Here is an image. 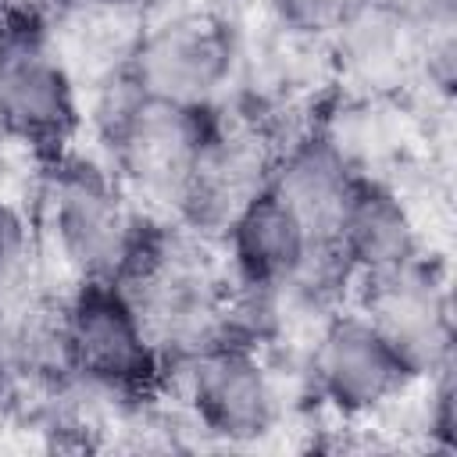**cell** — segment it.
Returning a JSON list of instances; mask_svg holds the SVG:
<instances>
[{
  "mask_svg": "<svg viewBox=\"0 0 457 457\" xmlns=\"http://www.w3.org/2000/svg\"><path fill=\"white\" fill-rule=\"evenodd\" d=\"M11 389H14V371H11L7 357H4V346H0V407H4V400L11 396Z\"/></svg>",
  "mask_w": 457,
  "mask_h": 457,
  "instance_id": "19",
  "label": "cell"
},
{
  "mask_svg": "<svg viewBox=\"0 0 457 457\" xmlns=\"http://www.w3.org/2000/svg\"><path fill=\"white\" fill-rule=\"evenodd\" d=\"M225 243L239 282L286 286L300 271L318 239L307 232L296 211L268 186L236 214V221L225 232Z\"/></svg>",
  "mask_w": 457,
  "mask_h": 457,
  "instance_id": "12",
  "label": "cell"
},
{
  "mask_svg": "<svg viewBox=\"0 0 457 457\" xmlns=\"http://www.w3.org/2000/svg\"><path fill=\"white\" fill-rule=\"evenodd\" d=\"M43 221L75 282H114L143 232L114 171L61 154L43 182Z\"/></svg>",
  "mask_w": 457,
  "mask_h": 457,
  "instance_id": "2",
  "label": "cell"
},
{
  "mask_svg": "<svg viewBox=\"0 0 457 457\" xmlns=\"http://www.w3.org/2000/svg\"><path fill=\"white\" fill-rule=\"evenodd\" d=\"M207 111L143 96L121 71L118 82H111L107 100L100 104V125L111 146V168L125 193L132 189L146 204L175 211L204 136Z\"/></svg>",
  "mask_w": 457,
  "mask_h": 457,
  "instance_id": "3",
  "label": "cell"
},
{
  "mask_svg": "<svg viewBox=\"0 0 457 457\" xmlns=\"http://www.w3.org/2000/svg\"><path fill=\"white\" fill-rule=\"evenodd\" d=\"M371 0H271L278 29L296 39H336Z\"/></svg>",
  "mask_w": 457,
  "mask_h": 457,
  "instance_id": "14",
  "label": "cell"
},
{
  "mask_svg": "<svg viewBox=\"0 0 457 457\" xmlns=\"http://www.w3.org/2000/svg\"><path fill=\"white\" fill-rule=\"evenodd\" d=\"M114 286L143 321L161 371L214 343H225V311L232 286L204 253V236L143 228Z\"/></svg>",
  "mask_w": 457,
  "mask_h": 457,
  "instance_id": "1",
  "label": "cell"
},
{
  "mask_svg": "<svg viewBox=\"0 0 457 457\" xmlns=\"http://www.w3.org/2000/svg\"><path fill=\"white\" fill-rule=\"evenodd\" d=\"M311 382L318 396L343 418H368L396 403L418 375L396 350L357 314H332L311 353Z\"/></svg>",
  "mask_w": 457,
  "mask_h": 457,
  "instance_id": "9",
  "label": "cell"
},
{
  "mask_svg": "<svg viewBox=\"0 0 457 457\" xmlns=\"http://www.w3.org/2000/svg\"><path fill=\"white\" fill-rule=\"evenodd\" d=\"M168 368L179 371L182 396L196 425L214 439L257 443L282 418L278 386L257 357V346L225 339Z\"/></svg>",
  "mask_w": 457,
  "mask_h": 457,
  "instance_id": "6",
  "label": "cell"
},
{
  "mask_svg": "<svg viewBox=\"0 0 457 457\" xmlns=\"http://www.w3.org/2000/svg\"><path fill=\"white\" fill-rule=\"evenodd\" d=\"M0 96L18 139L57 157L79 125L75 86L64 61L46 46L39 25H21L0 64Z\"/></svg>",
  "mask_w": 457,
  "mask_h": 457,
  "instance_id": "10",
  "label": "cell"
},
{
  "mask_svg": "<svg viewBox=\"0 0 457 457\" xmlns=\"http://www.w3.org/2000/svg\"><path fill=\"white\" fill-rule=\"evenodd\" d=\"M21 25H39L50 14H61L68 7V0H0Z\"/></svg>",
  "mask_w": 457,
  "mask_h": 457,
  "instance_id": "16",
  "label": "cell"
},
{
  "mask_svg": "<svg viewBox=\"0 0 457 457\" xmlns=\"http://www.w3.org/2000/svg\"><path fill=\"white\" fill-rule=\"evenodd\" d=\"M336 246L350 264L353 278L389 271L421 257L418 228L407 204L400 200L396 189L368 175L357 179L343 207V218L336 225Z\"/></svg>",
  "mask_w": 457,
  "mask_h": 457,
  "instance_id": "13",
  "label": "cell"
},
{
  "mask_svg": "<svg viewBox=\"0 0 457 457\" xmlns=\"http://www.w3.org/2000/svg\"><path fill=\"white\" fill-rule=\"evenodd\" d=\"M71 378L114 400H143L161 382V357L114 282H79L64 303Z\"/></svg>",
  "mask_w": 457,
  "mask_h": 457,
  "instance_id": "5",
  "label": "cell"
},
{
  "mask_svg": "<svg viewBox=\"0 0 457 457\" xmlns=\"http://www.w3.org/2000/svg\"><path fill=\"white\" fill-rule=\"evenodd\" d=\"M32 261V228L25 221V214L0 196V300H7Z\"/></svg>",
  "mask_w": 457,
  "mask_h": 457,
  "instance_id": "15",
  "label": "cell"
},
{
  "mask_svg": "<svg viewBox=\"0 0 457 457\" xmlns=\"http://www.w3.org/2000/svg\"><path fill=\"white\" fill-rule=\"evenodd\" d=\"M353 286L357 311L418 378H428L450 361V300L439 271L425 257L361 275Z\"/></svg>",
  "mask_w": 457,
  "mask_h": 457,
  "instance_id": "8",
  "label": "cell"
},
{
  "mask_svg": "<svg viewBox=\"0 0 457 457\" xmlns=\"http://www.w3.org/2000/svg\"><path fill=\"white\" fill-rule=\"evenodd\" d=\"M278 150V136L257 114L207 111L204 136L175 207L182 228L204 239L225 236L236 214L268 189Z\"/></svg>",
  "mask_w": 457,
  "mask_h": 457,
  "instance_id": "4",
  "label": "cell"
},
{
  "mask_svg": "<svg viewBox=\"0 0 457 457\" xmlns=\"http://www.w3.org/2000/svg\"><path fill=\"white\" fill-rule=\"evenodd\" d=\"M14 139H18V132H14L11 111H7V104H4V96H0V157H4V150H7Z\"/></svg>",
  "mask_w": 457,
  "mask_h": 457,
  "instance_id": "18",
  "label": "cell"
},
{
  "mask_svg": "<svg viewBox=\"0 0 457 457\" xmlns=\"http://www.w3.org/2000/svg\"><path fill=\"white\" fill-rule=\"evenodd\" d=\"M14 32H18V18L0 4V64H4V57H7L11 43H14Z\"/></svg>",
  "mask_w": 457,
  "mask_h": 457,
  "instance_id": "17",
  "label": "cell"
},
{
  "mask_svg": "<svg viewBox=\"0 0 457 457\" xmlns=\"http://www.w3.org/2000/svg\"><path fill=\"white\" fill-rule=\"evenodd\" d=\"M121 71L143 96L207 111L232 71V39L207 14H179L139 32Z\"/></svg>",
  "mask_w": 457,
  "mask_h": 457,
  "instance_id": "7",
  "label": "cell"
},
{
  "mask_svg": "<svg viewBox=\"0 0 457 457\" xmlns=\"http://www.w3.org/2000/svg\"><path fill=\"white\" fill-rule=\"evenodd\" d=\"M353 157L321 129L289 139L271 168V189L296 211L318 243H336V225L357 186Z\"/></svg>",
  "mask_w": 457,
  "mask_h": 457,
  "instance_id": "11",
  "label": "cell"
}]
</instances>
